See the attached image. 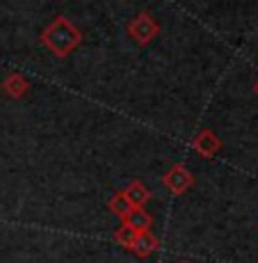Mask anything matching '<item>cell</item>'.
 Here are the masks:
<instances>
[{
	"instance_id": "cell-4",
	"label": "cell",
	"mask_w": 258,
	"mask_h": 263,
	"mask_svg": "<svg viewBox=\"0 0 258 263\" xmlns=\"http://www.w3.org/2000/svg\"><path fill=\"white\" fill-rule=\"evenodd\" d=\"M222 146H224V142H222L215 135V130H210V128H201L199 133L192 138V149L199 156H204V158H215L222 151Z\"/></svg>"
},
{
	"instance_id": "cell-7",
	"label": "cell",
	"mask_w": 258,
	"mask_h": 263,
	"mask_svg": "<svg viewBox=\"0 0 258 263\" xmlns=\"http://www.w3.org/2000/svg\"><path fill=\"white\" fill-rule=\"evenodd\" d=\"M121 224L130 227L133 231H149L153 227V215L146 209H133L128 215L121 220Z\"/></svg>"
},
{
	"instance_id": "cell-1",
	"label": "cell",
	"mask_w": 258,
	"mask_h": 263,
	"mask_svg": "<svg viewBox=\"0 0 258 263\" xmlns=\"http://www.w3.org/2000/svg\"><path fill=\"white\" fill-rule=\"evenodd\" d=\"M42 44L55 58H69L75 48L83 44V32L69 21L67 16H55L46 28L42 30Z\"/></svg>"
},
{
	"instance_id": "cell-5",
	"label": "cell",
	"mask_w": 258,
	"mask_h": 263,
	"mask_svg": "<svg viewBox=\"0 0 258 263\" xmlns=\"http://www.w3.org/2000/svg\"><path fill=\"white\" fill-rule=\"evenodd\" d=\"M158 247H160V240L155 238V234L149 229V231H137V238H135L130 252H133L135 256H140V259H149L151 254H155Z\"/></svg>"
},
{
	"instance_id": "cell-8",
	"label": "cell",
	"mask_w": 258,
	"mask_h": 263,
	"mask_svg": "<svg viewBox=\"0 0 258 263\" xmlns=\"http://www.w3.org/2000/svg\"><path fill=\"white\" fill-rule=\"evenodd\" d=\"M124 195L128 197V201L133 204V209H144V204L153 197L151 190L146 188L142 181H130V183L124 188Z\"/></svg>"
},
{
	"instance_id": "cell-2",
	"label": "cell",
	"mask_w": 258,
	"mask_h": 263,
	"mask_svg": "<svg viewBox=\"0 0 258 263\" xmlns=\"http://www.w3.org/2000/svg\"><path fill=\"white\" fill-rule=\"evenodd\" d=\"M128 34L140 46H146V44H151L160 34V23L155 21L149 12H140L137 16L128 23Z\"/></svg>"
},
{
	"instance_id": "cell-6",
	"label": "cell",
	"mask_w": 258,
	"mask_h": 263,
	"mask_svg": "<svg viewBox=\"0 0 258 263\" xmlns=\"http://www.w3.org/2000/svg\"><path fill=\"white\" fill-rule=\"evenodd\" d=\"M28 89H30L28 78H25V76H21L18 71H12V73L5 76V80H3V92L7 94V96H12V99H21V96L28 94Z\"/></svg>"
},
{
	"instance_id": "cell-3",
	"label": "cell",
	"mask_w": 258,
	"mask_h": 263,
	"mask_svg": "<svg viewBox=\"0 0 258 263\" xmlns=\"http://www.w3.org/2000/svg\"><path fill=\"white\" fill-rule=\"evenodd\" d=\"M194 174L185 167L183 163H176V165H171L169 170H167V174L163 176V183H165V188L171 192V195H176V197H183L188 190L194 188Z\"/></svg>"
},
{
	"instance_id": "cell-11",
	"label": "cell",
	"mask_w": 258,
	"mask_h": 263,
	"mask_svg": "<svg viewBox=\"0 0 258 263\" xmlns=\"http://www.w3.org/2000/svg\"><path fill=\"white\" fill-rule=\"evenodd\" d=\"M254 92H256V94H258V83H256V87H254Z\"/></svg>"
},
{
	"instance_id": "cell-9",
	"label": "cell",
	"mask_w": 258,
	"mask_h": 263,
	"mask_svg": "<svg viewBox=\"0 0 258 263\" xmlns=\"http://www.w3.org/2000/svg\"><path fill=\"white\" fill-rule=\"evenodd\" d=\"M108 209H110V213H114L119 217V220H124L126 215L133 211V204L128 201V197L124 195V190H117L112 197L108 199Z\"/></svg>"
},
{
	"instance_id": "cell-10",
	"label": "cell",
	"mask_w": 258,
	"mask_h": 263,
	"mask_svg": "<svg viewBox=\"0 0 258 263\" xmlns=\"http://www.w3.org/2000/svg\"><path fill=\"white\" fill-rule=\"evenodd\" d=\"M135 238H137V231H133L130 227H126V224H121L117 231H114V242L121 247H126V250H130L133 247V242Z\"/></svg>"
},
{
	"instance_id": "cell-12",
	"label": "cell",
	"mask_w": 258,
	"mask_h": 263,
	"mask_svg": "<svg viewBox=\"0 0 258 263\" xmlns=\"http://www.w3.org/2000/svg\"><path fill=\"white\" fill-rule=\"evenodd\" d=\"M181 263H192V261H181Z\"/></svg>"
}]
</instances>
